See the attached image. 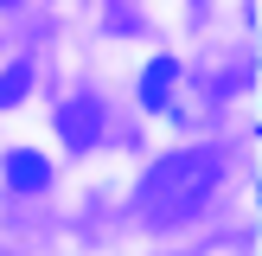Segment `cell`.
Here are the masks:
<instances>
[{
  "mask_svg": "<svg viewBox=\"0 0 262 256\" xmlns=\"http://www.w3.org/2000/svg\"><path fill=\"white\" fill-rule=\"evenodd\" d=\"M217 179H224V154L217 147H186V154H173V160H160L147 173L141 211H147L154 224H179V218H192L217 192Z\"/></svg>",
  "mask_w": 262,
  "mask_h": 256,
  "instance_id": "cell-1",
  "label": "cell"
},
{
  "mask_svg": "<svg viewBox=\"0 0 262 256\" xmlns=\"http://www.w3.org/2000/svg\"><path fill=\"white\" fill-rule=\"evenodd\" d=\"M96 122H102V102L96 96L64 102V109H58V135L71 141V147H90V141H96Z\"/></svg>",
  "mask_w": 262,
  "mask_h": 256,
  "instance_id": "cell-2",
  "label": "cell"
},
{
  "mask_svg": "<svg viewBox=\"0 0 262 256\" xmlns=\"http://www.w3.org/2000/svg\"><path fill=\"white\" fill-rule=\"evenodd\" d=\"M45 179H51L45 154H7V186H19V192H38Z\"/></svg>",
  "mask_w": 262,
  "mask_h": 256,
  "instance_id": "cell-3",
  "label": "cell"
},
{
  "mask_svg": "<svg viewBox=\"0 0 262 256\" xmlns=\"http://www.w3.org/2000/svg\"><path fill=\"white\" fill-rule=\"evenodd\" d=\"M173 77H179V71H173V58H154L147 71H141V102H147V109H160V102L173 96Z\"/></svg>",
  "mask_w": 262,
  "mask_h": 256,
  "instance_id": "cell-4",
  "label": "cell"
},
{
  "mask_svg": "<svg viewBox=\"0 0 262 256\" xmlns=\"http://www.w3.org/2000/svg\"><path fill=\"white\" fill-rule=\"evenodd\" d=\"M26 83H32V77H26V64H13V71L0 77V109H7V102H19V96H26Z\"/></svg>",
  "mask_w": 262,
  "mask_h": 256,
  "instance_id": "cell-5",
  "label": "cell"
}]
</instances>
